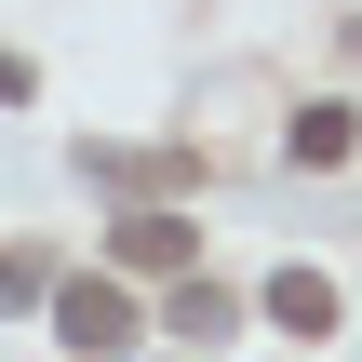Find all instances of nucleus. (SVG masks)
Instances as JSON below:
<instances>
[{"label": "nucleus", "mask_w": 362, "mask_h": 362, "mask_svg": "<svg viewBox=\"0 0 362 362\" xmlns=\"http://www.w3.org/2000/svg\"><path fill=\"white\" fill-rule=\"evenodd\" d=\"M54 336H67V349H134V296H121V282H67V296H54Z\"/></svg>", "instance_id": "nucleus-1"}, {"label": "nucleus", "mask_w": 362, "mask_h": 362, "mask_svg": "<svg viewBox=\"0 0 362 362\" xmlns=\"http://www.w3.org/2000/svg\"><path fill=\"white\" fill-rule=\"evenodd\" d=\"M161 336H188V349H228V336H242V296H215V282H175Z\"/></svg>", "instance_id": "nucleus-2"}, {"label": "nucleus", "mask_w": 362, "mask_h": 362, "mask_svg": "<svg viewBox=\"0 0 362 362\" xmlns=\"http://www.w3.org/2000/svg\"><path fill=\"white\" fill-rule=\"evenodd\" d=\"M188 242H202V228H188V215H161V202H148V215H121V269H188Z\"/></svg>", "instance_id": "nucleus-3"}, {"label": "nucleus", "mask_w": 362, "mask_h": 362, "mask_svg": "<svg viewBox=\"0 0 362 362\" xmlns=\"http://www.w3.org/2000/svg\"><path fill=\"white\" fill-rule=\"evenodd\" d=\"M269 322H282V336H336V282H322V269H282V282H269Z\"/></svg>", "instance_id": "nucleus-4"}, {"label": "nucleus", "mask_w": 362, "mask_h": 362, "mask_svg": "<svg viewBox=\"0 0 362 362\" xmlns=\"http://www.w3.org/2000/svg\"><path fill=\"white\" fill-rule=\"evenodd\" d=\"M349 107H296V121H282V161H296V175H322V161H349Z\"/></svg>", "instance_id": "nucleus-5"}]
</instances>
